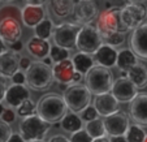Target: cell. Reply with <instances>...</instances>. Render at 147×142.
<instances>
[{
  "label": "cell",
  "mask_w": 147,
  "mask_h": 142,
  "mask_svg": "<svg viewBox=\"0 0 147 142\" xmlns=\"http://www.w3.org/2000/svg\"><path fill=\"white\" fill-rule=\"evenodd\" d=\"M68 106L64 98L59 94H47L39 98L36 103V115L48 124H56L68 114Z\"/></svg>",
  "instance_id": "1"
},
{
  "label": "cell",
  "mask_w": 147,
  "mask_h": 142,
  "mask_svg": "<svg viewBox=\"0 0 147 142\" xmlns=\"http://www.w3.org/2000/svg\"><path fill=\"white\" fill-rule=\"evenodd\" d=\"M113 82L115 80L111 70L99 65H95L85 74V86L95 97L111 93Z\"/></svg>",
  "instance_id": "2"
},
{
  "label": "cell",
  "mask_w": 147,
  "mask_h": 142,
  "mask_svg": "<svg viewBox=\"0 0 147 142\" xmlns=\"http://www.w3.org/2000/svg\"><path fill=\"white\" fill-rule=\"evenodd\" d=\"M124 7H113V8H107L102 11L98 16L96 25L99 34L103 39L108 38L116 33H128L124 29L121 24V9Z\"/></svg>",
  "instance_id": "3"
},
{
  "label": "cell",
  "mask_w": 147,
  "mask_h": 142,
  "mask_svg": "<svg viewBox=\"0 0 147 142\" xmlns=\"http://www.w3.org/2000/svg\"><path fill=\"white\" fill-rule=\"evenodd\" d=\"M91 97L92 94L83 84L69 85L63 95L68 106V110L77 115L82 114L87 107L91 106Z\"/></svg>",
  "instance_id": "4"
},
{
  "label": "cell",
  "mask_w": 147,
  "mask_h": 142,
  "mask_svg": "<svg viewBox=\"0 0 147 142\" xmlns=\"http://www.w3.org/2000/svg\"><path fill=\"white\" fill-rule=\"evenodd\" d=\"M55 82L52 68L47 67L42 62H35L31 64L26 72V84L30 89L35 91H43L52 86Z\"/></svg>",
  "instance_id": "5"
},
{
  "label": "cell",
  "mask_w": 147,
  "mask_h": 142,
  "mask_svg": "<svg viewBox=\"0 0 147 142\" xmlns=\"http://www.w3.org/2000/svg\"><path fill=\"white\" fill-rule=\"evenodd\" d=\"M51 129V124L46 123L43 119L38 115H33L30 117H26L20 121L18 132L26 142L42 141L45 139L46 134Z\"/></svg>",
  "instance_id": "6"
},
{
  "label": "cell",
  "mask_w": 147,
  "mask_h": 142,
  "mask_svg": "<svg viewBox=\"0 0 147 142\" xmlns=\"http://www.w3.org/2000/svg\"><path fill=\"white\" fill-rule=\"evenodd\" d=\"M103 45H104L103 43V38L95 26L85 25L81 28L77 37V43H76V48L80 52L94 56L95 52Z\"/></svg>",
  "instance_id": "7"
},
{
  "label": "cell",
  "mask_w": 147,
  "mask_h": 142,
  "mask_svg": "<svg viewBox=\"0 0 147 142\" xmlns=\"http://www.w3.org/2000/svg\"><path fill=\"white\" fill-rule=\"evenodd\" d=\"M147 18V9L141 3L129 1L124 8L121 9V24L126 31L136 30L144 25Z\"/></svg>",
  "instance_id": "8"
},
{
  "label": "cell",
  "mask_w": 147,
  "mask_h": 142,
  "mask_svg": "<svg viewBox=\"0 0 147 142\" xmlns=\"http://www.w3.org/2000/svg\"><path fill=\"white\" fill-rule=\"evenodd\" d=\"M81 28L82 26L77 25V24H69V22L56 25L52 33V41L55 43V46L65 48L68 51L74 48Z\"/></svg>",
  "instance_id": "9"
},
{
  "label": "cell",
  "mask_w": 147,
  "mask_h": 142,
  "mask_svg": "<svg viewBox=\"0 0 147 142\" xmlns=\"http://www.w3.org/2000/svg\"><path fill=\"white\" fill-rule=\"evenodd\" d=\"M108 137H125L130 128V121L125 112L119 111L117 114L111 115L103 119Z\"/></svg>",
  "instance_id": "10"
},
{
  "label": "cell",
  "mask_w": 147,
  "mask_h": 142,
  "mask_svg": "<svg viewBox=\"0 0 147 142\" xmlns=\"http://www.w3.org/2000/svg\"><path fill=\"white\" fill-rule=\"evenodd\" d=\"M111 93L119 103H131L139 94L138 89L128 77H119L117 80H115Z\"/></svg>",
  "instance_id": "11"
},
{
  "label": "cell",
  "mask_w": 147,
  "mask_h": 142,
  "mask_svg": "<svg viewBox=\"0 0 147 142\" xmlns=\"http://www.w3.org/2000/svg\"><path fill=\"white\" fill-rule=\"evenodd\" d=\"M98 16V7L96 3L91 0H80L76 1L74 9H73V17L76 20V24L80 26L91 25V21Z\"/></svg>",
  "instance_id": "12"
},
{
  "label": "cell",
  "mask_w": 147,
  "mask_h": 142,
  "mask_svg": "<svg viewBox=\"0 0 147 142\" xmlns=\"http://www.w3.org/2000/svg\"><path fill=\"white\" fill-rule=\"evenodd\" d=\"M22 37L21 22L14 18H4L0 21V39L7 46L18 42Z\"/></svg>",
  "instance_id": "13"
},
{
  "label": "cell",
  "mask_w": 147,
  "mask_h": 142,
  "mask_svg": "<svg viewBox=\"0 0 147 142\" xmlns=\"http://www.w3.org/2000/svg\"><path fill=\"white\" fill-rule=\"evenodd\" d=\"M129 116L134 124L139 126H147V94H138L136 99L129 103Z\"/></svg>",
  "instance_id": "14"
},
{
  "label": "cell",
  "mask_w": 147,
  "mask_h": 142,
  "mask_svg": "<svg viewBox=\"0 0 147 142\" xmlns=\"http://www.w3.org/2000/svg\"><path fill=\"white\" fill-rule=\"evenodd\" d=\"M92 106L95 107V110H96L98 115L100 117H108L120 111L119 110L120 103L117 102L116 98L112 95V93L95 97L94 102H92Z\"/></svg>",
  "instance_id": "15"
},
{
  "label": "cell",
  "mask_w": 147,
  "mask_h": 142,
  "mask_svg": "<svg viewBox=\"0 0 147 142\" xmlns=\"http://www.w3.org/2000/svg\"><path fill=\"white\" fill-rule=\"evenodd\" d=\"M130 50L137 57L147 60V24L136 29L130 35Z\"/></svg>",
  "instance_id": "16"
},
{
  "label": "cell",
  "mask_w": 147,
  "mask_h": 142,
  "mask_svg": "<svg viewBox=\"0 0 147 142\" xmlns=\"http://www.w3.org/2000/svg\"><path fill=\"white\" fill-rule=\"evenodd\" d=\"M52 72H53V78L55 82H57L59 85H73V77H74V65H73L72 59H68L64 62L56 63L52 67Z\"/></svg>",
  "instance_id": "17"
},
{
  "label": "cell",
  "mask_w": 147,
  "mask_h": 142,
  "mask_svg": "<svg viewBox=\"0 0 147 142\" xmlns=\"http://www.w3.org/2000/svg\"><path fill=\"white\" fill-rule=\"evenodd\" d=\"M28 99H31L30 90L26 85H9L5 94V102L9 107L18 108Z\"/></svg>",
  "instance_id": "18"
},
{
  "label": "cell",
  "mask_w": 147,
  "mask_h": 142,
  "mask_svg": "<svg viewBox=\"0 0 147 142\" xmlns=\"http://www.w3.org/2000/svg\"><path fill=\"white\" fill-rule=\"evenodd\" d=\"M20 70V56L17 53L8 52L0 55V77L3 78H12Z\"/></svg>",
  "instance_id": "19"
},
{
  "label": "cell",
  "mask_w": 147,
  "mask_h": 142,
  "mask_svg": "<svg viewBox=\"0 0 147 142\" xmlns=\"http://www.w3.org/2000/svg\"><path fill=\"white\" fill-rule=\"evenodd\" d=\"M117 56H119V51L116 48L111 47L108 45H103L99 50L95 52V55L92 56L94 57L95 65H99V67L103 68H109L116 67L117 64Z\"/></svg>",
  "instance_id": "20"
},
{
  "label": "cell",
  "mask_w": 147,
  "mask_h": 142,
  "mask_svg": "<svg viewBox=\"0 0 147 142\" xmlns=\"http://www.w3.org/2000/svg\"><path fill=\"white\" fill-rule=\"evenodd\" d=\"M21 16H22V24L26 26V28L35 29L43 20H46L45 7L25 5L22 8Z\"/></svg>",
  "instance_id": "21"
},
{
  "label": "cell",
  "mask_w": 147,
  "mask_h": 142,
  "mask_svg": "<svg viewBox=\"0 0 147 142\" xmlns=\"http://www.w3.org/2000/svg\"><path fill=\"white\" fill-rule=\"evenodd\" d=\"M51 43L48 41H45V39L36 38L35 35L31 37L30 39L26 43V50L28 52L33 56L34 59H38V60H45L46 57L50 56L51 52Z\"/></svg>",
  "instance_id": "22"
},
{
  "label": "cell",
  "mask_w": 147,
  "mask_h": 142,
  "mask_svg": "<svg viewBox=\"0 0 147 142\" xmlns=\"http://www.w3.org/2000/svg\"><path fill=\"white\" fill-rule=\"evenodd\" d=\"M137 64H138V57H137L136 53H134L130 48H122V50L119 51L116 67L119 68L121 72L128 73L129 70Z\"/></svg>",
  "instance_id": "23"
},
{
  "label": "cell",
  "mask_w": 147,
  "mask_h": 142,
  "mask_svg": "<svg viewBox=\"0 0 147 142\" xmlns=\"http://www.w3.org/2000/svg\"><path fill=\"white\" fill-rule=\"evenodd\" d=\"M128 78L137 89H144L147 86V68L144 64L138 63L128 72Z\"/></svg>",
  "instance_id": "24"
},
{
  "label": "cell",
  "mask_w": 147,
  "mask_h": 142,
  "mask_svg": "<svg viewBox=\"0 0 147 142\" xmlns=\"http://www.w3.org/2000/svg\"><path fill=\"white\" fill-rule=\"evenodd\" d=\"M51 5V11L57 18H64L69 14H73L76 1L73 0H53L48 3Z\"/></svg>",
  "instance_id": "25"
},
{
  "label": "cell",
  "mask_w": 147,
  "mask_h": 142,
  "mask_svg": "<svg viewBox=\"0 0 147 142\" xmlns=\"http://www.w3.org/2000/svg\"><path fill=\"white\" fill-rule=\"evenodd\" d=\"M72 62H73V65H74L76 72L81 73V74H86L91 68L95 67L94 57L91 55H87V53L77 52L73 56Z\"/></svg>",
  "instance_id": "26"
},
{
  "label": "cell",
  "mask_w": 147,
  "mask_h": 142,
  "mask_svg": "<svg viewBox=\"0 0 147 142\" xmlns=\"http://www.w3.org/2000/svg\"><path fill=\"white\" fill-rule=\"evenodd\" d=\"M60 126L64 129L65 132L72 133V134L85 129L83 128V121H82V119H81V116L77 114H73V112H70V111L65 115L64 119L61 120Z\"/></svg>",
  "instance_id": "27"
},
{
  "label": "cell",
  "mask_w": 147,
  "mask_h": 142,
  "mask_svg": "<svg viewBox=\"0 0 147 142\" xmlns=\"http://www.w3.org/2000/svg\"><path fill=\"white\" fill-rule=\"evenodd\" d=\"M85 131L87 132V134L92 139H99V138H103V137H108L107 136L104 123H103V119H99V117L90 121V123L85 124Z\"/></svg>",
  "instance_id": "28"
},
{
  "label": "cell",
  "mask_w": 147,
  "mask_h": 142,
  "mask_svg": "<svg viewBox=\"0 0 147 142\" xmlns=\"http://www.w3.org/2000/svg\"><path fill=\"white\" fill-rule=\"evenodd\" d=\"M53 29H55V25H53L52 20L50 18H46L43 20L35 29H34V33H35L36 38H40V39H45V41H48V39L52 37L53 33Z\"/></svg>",
  "instance_id": "29"
},
{
  "label": "cell",
  "mask_w": 147,
  "mask_h": 142,
  "mask_svg": "<svg viewBox=\"0 0 147 142\" xmlns=\"http://www.w3.org/2000/svg\"><path fill=\"white\" fill-rule=\"evenodd\" d=\"M21 12H22V9L18 8L16 4L7 3L0 8V21L4 18H14L17 21H22Z\"/></svg>",
  "instance_id": "30"
},
{
  "label": "cell",
  "mask_w": 147,
  "mask_h": 142,
  "mask_svg": "<svg viewBox=\"0 0 147 142\" xmlns=\"http://www.w3.org/2000/svg\"><path fill=\"white\" fill-rule=\"evenodd\" d=\"M146 134L147 133L142 126L137 125V124H131L125 138H126V142H144Z\"/></svg>",
  "instance_id": "31"
},
{
  "label": "cell",
  "mask_w": 147,
  "mask_h": 142,
  "mask_svg": "<svg viewBox=\"0 0 147 142\" xmlns=\"http://www.w3.org/2000/svg\"><path fill=\"white\" fill-rule=\"evenodd\" d=\"M17 115L22 119L30 117L33 115H36V104L33 102V99H28L25 100L21 106L17 108Z\"/></svg>",
  "instance_id": "32"
},
{
  "label": "cell",
  "mask_w": 147,
  "mask_h": 142,
  "mask_svg": "<svg viewBox=\"0 0 147 142\" xmlns=\"http://www.w3.org/2000/svg\"><path fill=\"white\" fill-rule=\"evenodd\" d=\"M50 57L53 62V64L64 62V60L69 59V51L65 50V48L57 47V46H52L51 47V52H50Z\"/></svg>",
  "instance_id": "33"
},
{
  "label": "cell",
  "mask_w": 147,
  "mask_h": 142,
  "mask_svg": "<svg viewBox=\"0 0 147 142\" xmlns=\"http://www.w3.org/2000/svg\"><path fill=\"white\" fill-rule=\"evenodd\" d=\"M125 35H126L125 33H116V34H113V35L108 37V38L103 39V43L111 46V47H113V48L120 47V46H122V43L125 42Z\"/></svg>",
  "instance_id": "34"
},
{
  "label": "cell",
  "mask_w": 147,
  "mask_h": 142,
  "mask_svg": "<svg viewBox=\"0 0 147 142\" xmlns=\"http://www.w3.org/2000/svg\"><path fill=\"white\" fill-rule=\"evenodd\" d=\"M98 112H96V110H95V107L92 106H89L85 111L81 114V119H82V121L85 124L86 123H90V121H92V120H95V119H98Z\"/></svg>",
  "instance_id": "35"
},
{
  "label": "cell",
  "mask_w": 147,
  "mask_h": 142,
  "mask_svg": "<svg viewBox=\"0 0 147 142\" xmlns=\"http://www.w3.org/2000/svg\"><path fill=\"white\" fill-rule=\"evenodd\" d=\"M12 134H13V131H12L11 125H8V124H5L4 121L0 120V142H8Z\"/></svg>",
  "instance_id": "36"
},
{
  "label": "cell",
  "mask_w": 147,
  "mask_h": 142,
  "mask_svg": "<svg viewBox=\"0 0 147 142\" xmlns=\"http://www.w3.org/2000/svg\"><path fill=\"white\" fill-rule=\"evenodd\" d=\"M70 142H92L94 139L91 138V137L87 134V132L85 131V129H82V131L77 132V133L72 134L69 138Z\"/></svg>",
  "instance_id": "37"
},
{
  "label": "cell",
  "mask_w": 147,
  "mask_h": 142,
  "mask_svg": "<svg viewBox=\"0 0 147 142\" xmlns=\"http://www.w3.org/2000/svg\"><path fill=\"white\" fill-rule=\"evenodd\" d=\"M16 115H17V112H14L12 108H5V111H4L3 115H1L0 120L4 121L5 124H8V125H11L12 123L16 121Z\"/></svg>",
  "instance_id": "38"
},
{
  "label": "cell",
  "mask_w": 147,
  "mask_h": 142,
  "mask_svg": "<svg viewBox=\"0 0 147 142\" xmlns=\"http://www.w3.org/2000/svg\"><path fill=\"white\" fill-rule=\"evenodd\" d=\"M11 80H12V85H25L26 84V73L18 70Z\"/></svg>",
  "instance_id": "39"
},
{
  "label": "cell",
  "mask_w": 147,
  "mask_h": 142,
  "mask_svg": "<svg viewBox=\"0 0 147 142\" xmlns=\"http://www.w3.org/2000/svg\"><path fill=\"white\" fill-rule=\"evenodd\" d=\"M31 60H30V57H28V56H21L20 57V70L21 72H28L29 70V68L31 67Z\"/></svg>",
  "instance_id": "40"
},
{
  "label": "cell",
  "mask_w": 147,
  "mask_h": 142,
  "mask_svg": "<svg viewBox=\"0 0 147 142\" xmlns=\"http://www.w3.org/2000/svg\"><path fill=\"white\" fill-rule=\"evenodd\" d=\"M7 89H8V86H7V80L3 77H0V104L3 103L4 99H5Z\"/></svg>",
  "instance_id": "41"
},
{
  "label": "cell",
  "mask_w": 147,
  "mask_h": 142,
  "mask_svg": "<svg viewBox=\"0 0 147 142\" xmlns=\"http://www.w3.org/2000/svg\"><path fill=\"white\" fill-rule=\"evenodd\" d=\"M47 142H70V141H69V138H67L63 134H56V136L50 137Z\"/></svg>",
  "instance_id": "42"
},
{
  "label": "cell",
  "mask_w": 147,
  "mask_h": 142,
  "mask_svg": "<svg viewBox=\"0 0 147 142\" xmlns=\"http://www.w3.org/2000/svg\"><path fill=\"white\" fill-rule=\"evenodd\" d=\"M9 48H11L12 52H14V53H17V55H18V52H20V51H22V48H24L22 41H18V42H16L14 45L9 46Z\"/></svg>",
  "instance_id": "43"
},
{
  "label": "cell",
  "mask_w": 147,
  "mask_h": 142,
  "mask_svg": "<svg viewBox=\"0 0 147 142\" xmlns=\"http://www.w3.org/2000/svg\"><path fill=\"white\" fill-rule=\"evenodd\" d=\"M8 142H26V141L21 137V134L20 133H13L11 138L8 139Z\"/></svg>",
  "instance_id": "44"
},
{
  "label": "cell",
  "mask_w": 147,
  "mask_h": 142,
  "mask_svg": "<svg viewBox=\"0 0 147 142\" xmlns=\"http://www.w3.org/2000/svg\"><path fill=\"white\" fill-rule=\"evenodd\" d=\"M46 1H42V0H31V1H26L25 5H35V7H45Z\"/></svg>",
  "instance_id": "45"
},
{
  "label": "cell",
  "mask_w": 147,
  "mask_h": 142,
  "mask_svg": "<svg viewBox=\"0 0 147 142\" xmlns=\"http://www.w3.org/2000/svg\"><path fill=\"white\" fill-rule=\"evenodd\" d=\"M82 77H83V74L76 72L74 73V77H73V84H80L81 81H82Z\"/></svg>",
  "instance_id": "46"
},
{
  "label": "cell",
  "mask_w": 147,
  "mask_h": 142,
  "mask_svg": "<svg viewBox=\"0 0 147 142\" xmlns=\"http://www.w3.org/2000/svg\"><path fill=\"white\" fill-rule=\"evenodd\" d=\"M8 47H7V45L5 43L0 39V55H3V53H5V52H8Z\"/></svg>",
  "instance_id": "47"
},
{
  "label": "cell",
  "mask_w": 147,
  "mask_h": 142,
  "mask_svg": "<svg viewBox=\"0 0 147 142\" xmlns=\"http://www.w3.org/2000/svg\"><path fill=\"white\" fill-rule=\"evenodd\" d=\"M109 141L111 142H126L125 137H109Z\"/></svg>",
  "instance_id": "48"
},
{
  "label": "cell",
  "mask_w": 147,
  "mask_h": 142,
  "mask_svg": "<svg viewBox=\"0 0 147 142\" xmlns=\"http://www.w3.org/2000/svg\"><path fill=\"white\" fill-rule=\"evenodd\" d=\"M42 63H43V64H46V65H47V67H51V68L53 67V62H52V60H51V57H50V56H48V57H46L45 60H42Z\"/></svg>",
  "instance_id": "49"
},
{
  "label": "cell",
  "mask_w": 147,
  "mask_h": 142,
  "mask_svg": "<svg viewBox=\"0 0 147 142\" xmlns=\"http://www.w3.org/2000/svg\"><path fill=\"white\" fill-rule=\"evenodd\" d=\"M92 142H111V141H109V137H103V138L99 139H94Z\"/></svg>",
  "instance_id": "50"
},
{
  "label": "cell",
  "mask_w": 147,
  "mask_h": 142,
  "mask_svg": "<svg viewBox=\"0 0 147 142\" xmlns=\"http://www.w3.org/2000/svg\"><path fill=\"white\" fill-rule=\"evenodd\" d=\"M4 111H5V108H4L3 104H0V117H1V115L4 114Z\"/></svg>",
  "instance_id": "51"
},
{
  "label": "cell",
  "mask_w": 147,
  "mask_h": 142,
  "mask_svg": "<svg viewBox=\"0 0 147 142\" xmlns=\"http://www.w3.org/2000/svg\"><path fill=\"white\" fill-rule=\"evenodd\" d=\"M33 142H46L45 139H42V141H33Z\"/></svg>",
  "instance_id": "52"
},
{
  "label": "cell",
  "mask_w": 147,
  "mask_h": 142,
  "mask_svg": "<svg viewBox=\"0 0 147 142\" xmlns=\"http://www.w3.org/2000/svg\"><path fill=\"white\" fill-rule=\"evenodd\" d=\"M144 142H147V134H146V139H144Z\"/></svg>",
  "instance_id": "53"
},
{
  "label": "cell",
  "mask_w": 147,
  "mask_h": 142,
  "mask_svg": "<svg viewBox=\"0 0 147 142\" xmlns=\"http://www.w3.org/2000/svg\"><path fill=\"white\" fill-rule=\"evenodd\" d=\"M146 21H147V18H146Z\"/></svg>",
  "instance_id": "54"
}]
</instances>
